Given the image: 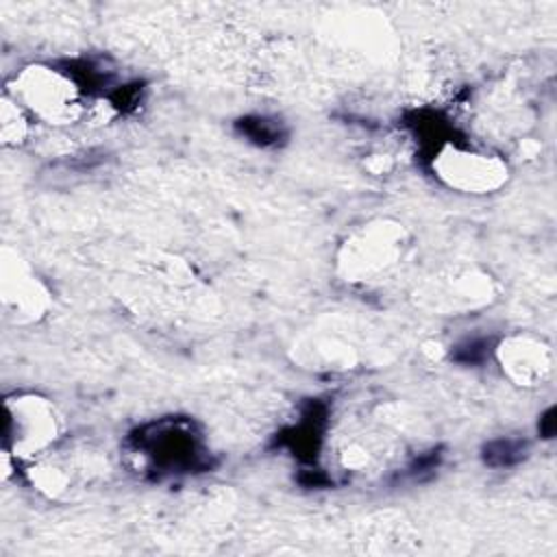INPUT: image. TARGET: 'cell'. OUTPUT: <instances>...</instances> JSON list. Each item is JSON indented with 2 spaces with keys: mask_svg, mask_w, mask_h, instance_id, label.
<instances>
[{
  "mask_svg": "<svg viewBox=\"0 0 557 557\" xmlns=\"http://www.w3.org/2000/svg\"><path fill=\"white\" fill-rule=\"evenodd\" d=\"M7 409V450L11 455H37L57 437V418L52 407L37 396H13L4 400Z\"/></svg>",
  "mask_w": 557,
  "mask_h": 557,
  "instance_id": "cell-1",
  "label": "cell"
},
{
  "mask_svg": "<svg viewBox=\"0 0 557 557\" xmlns=\"http://www.w3.org/2000/svg\"><path fill=\"white\" fill-rule=\"evenodd\" d=\"M15 87V96L20 94L22 102L41 117L61 120L72 115L74 87L61 72L48 67H28L20 74Z\"/></svg>",
  "mask_w": 557,
  "mask_h": 557,
  "instance_id": "cell-2",
  "label": "cell"
},
{
  "mask_svg": "<svg viewBox=\"0 0 557 557\" xmlns=\"http://www.w3.org/2000/svg\"><path fill=\"white\" fill-rule=\"evenodd\" d=\"M437 172L448 185H455L463 191H483L500 181L503 168L485 154L450 150L440 154Z\"/></svg>",
  "mask_w": 557,
  "mask_h": 557,
  "instance_id": "cell-3",
  "label": "cell"
},
{
  "mask_svg": "<svg viewBox=\"0 0 557 557\" xmlns=\"http://www.w3.org/2000/svg\"><path fill=\"white\" fill-rule=\"evenodd\" d=\"M398 239L389 233L383 235L381 231H372L366 237L355 242L352 255H350V270L359 274H372L379 270H385L389 263H394V257L398 255Z\"/></svg>",
  "mask_w": 557,
  "mask_h": 557,
  "instance_id": "cell-4",
  "label": "cell"
},
{
  "mask_svg": "<svg viewBox=\"0 0 557 557\" xmlns=\"http://www.w3.org/2000/svg\"><path fill=\"white\" fill-rule=\"evenodd\" d=\"M500 359H503V363L507 366V370H509L516 379H520V381H533V379L540 376L542 368H546L544 361H542V357H540L537 346H531V344H527V342L507 346V352L500 350ZM505 366H503V368H505Z\"/></svg>",
  "mask_w": 557,
  "mask_h": 557,
  "instance_id": "cell-5",
  "label": "cell"
},
{
  "mask_svg": "<svg viewBox=\"0 0 557 557\" xmlns=\"http://www.w3.org/2000/svg\"><path fill=\"white\" fill-rule=\"evenodd\" d=\"M527 453L524 440H496L485 446V463L490 466H511L520 461Z\"/></svg>",
  "mask_w": 557,
  "mask_h": 557,
  "instance_id": "cell-6",
  "label": "cell"
},
{
  "mask_svg": "<svg viewBox=\"0 0 557 557\" xmlns=\"http://www.w3.org/2000/svg\"><path fill=\"white\" fill-rule=\"evenodd\" d=\"M24 135V120L20 113L17 102L4 100L2 104V137L7 144H17L20 137Z\"/></svg>",
  "mask_w": 557,
  "mask_h": 557,
  "instance_id": "cell-7",
  "label": "cell"
}]
</instances>
